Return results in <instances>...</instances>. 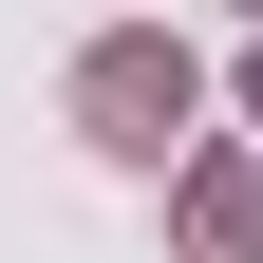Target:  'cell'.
<instances>
[{
  "label": "cell",
  "mask_w": 263,
  "mask_h": 263,
  "mask_svg": "<svg viewBox=\"0 0 263 263\" xmlns=\"http://www.w3.org/2000/svg\"><path fill=\"white\" fill-rule=\"evenodd\" d=\"M94 132H132V151L188 132V57H170V38H113V57H94Z\"/></svg>",
  "instance_id": "cell-1"
}]
</instances>
